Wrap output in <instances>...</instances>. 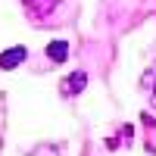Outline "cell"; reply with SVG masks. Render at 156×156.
<instances>
[{"label":"cell","mask_w":156,"mask_h":156,"mask_svg":"<svg viewBox=\"0 0 156 156\" xmlns=\"http://www.w3.org/2000/svg\"><path fill=\"white\" fill-rule=\"evenodd\" d=\"M25 59H28V50H25L22 44H19V47H9V50H3V53H0V69L9 72V69L22 66Z\"/></svg>","instance_id":"6da1fadb"},{"label":"cell","mask_w":156,"mask_h":156,"mask_svg":"<svg viewBox=\"0 0 156 156\" xmlns=\"http://www.w3.org/2000/svg\"><path fill=\"white\" fill-rule=\"evenodd\" d=\"M144 84H150V100H153V106H156V62H153V69L144 75Z\"/></svg>","instance_id":"5b68a950"},{"label":"cell","mask_w":156,"mask_h":156,"mask_svg":"<svg viewBox=\"0 0 156 156\" xmlns=\"http://www.w3.org/2000/svg\"><path fill=\"white\" fill-rule=\"evenodd\" d=\"M22 6L31 19H47L56 9V0H22Z\"/></svg>","instance_id":"3957f363"},{"label":"cell","mask_w":156,"mask_h":156,"mask_svg":"<svg viewBox=\"0 0 156 156\" xmlns=\"http://www.w3.org/2000/svg\"><path fill=\"white\" fill-rule=\"evenodd\" d=\"M84 84H87V72H72L69 78H62V84H59V90H62V97H75V94H81L84 90Z\"/></svg>","instance_id":"7a4b0ae2"},{"label":"cell","mask_w":156,"mask_h":156,"mask_svg":"<svg viewBox=\"0 0 156 156\" xmlns=\"http://www.w3.org/2000/svg\"><path fill=\"white\" fill-rule=\"evenodd\" d=\"M47 56L53 59L56 66H59V62H66V56H69V44H66V41H50V44H47Z\"/></svg>","instance_id":"277c9868"}]
</instances>
